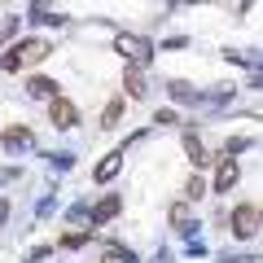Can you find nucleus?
Returning a JSON list of instances; mask_svg holds the SVG:
<instances>
[{"label": "nucleus", "instance_id": "obj_1", "mask_svg": "<svg viewBox=\"0 0 263 263\" xmlns=\"http://www.w3.org/2000/svg\"><path fill=\"white\" fill-rule=\"evenodd\" d=\"M40 57H48V40H27V44H18V48L5 53L0 70H22V66H35Z\"/></svg>", "mask_w": 263, "mask_h": 263}, {"label": "nucleus", "instance_id": "obj_2", "mask_svg": "<svg viewBox=\"0 0 263 263\" xmlns=\"http://www.w3.org/2000/svg\"><path fill=\"white\" fill-rule=\"evenodd\" d=\"M233 233L241 237V241L259 237V206H254V202H241V206L233 211Z\"/></svg>", "mask_w": 263, "mask_h": 263}, {"label": "nucleus", "instance_id": "obj_3", "mask_svg": "<svg viewBox=\"0 0 263 263\" xmlns=\"http://www.w3.org/2000/svg\"><path fill=\"white\" fill-rule=\"evenodd\" d=\"M119 53H123V57H136V66H145L154 48L145 44V40H136V35H119Z\"/></svg>", "mask_w": 263, "mask_h": 263}, {"label": "nucleus", "instance_id": "obj_4", "mask_svg": "<svg viewBox=\"0 0 263 263\" xmlns=\"http://www.w3.org/2000/svg\"><path fill=\"white\" fill-rule=\"evenodd\" d=\"M48 119H53V127H75L79 114H75V105L66 101V97H57V101L48 105Z\"/></svg>", "mask_w": 263, "mask_h": 263}, {"label": "nucleus", "instance_id": "obj_5", "mask_svg": "<svg viewBox=\"0 0 263 263\" xmlns=\"http://www.w3.org/2000/svg\"><path fill=\"white\" fill-rule=\"evenodd\" d=\"M237 176H241V167H237L233 158H228V162H219V176H215V189H219V193H228V189L237 184Z\"/></svg>", "mask_w": 263, "mask_h": 263}, {"label": "nucleus", "instance_id": "obj_6", "mask_svg": "<svg viewBox=\"0 0 263 263\" xmlns=\"http://www.w3.org/2000/svg\"><path fill=\"white\" fill-rule=\"evenodd\" d=\"M119 167H123V154H110V158H101V167L92 171V176H97V184H105V180H114V176H119Z\"/></svg>", "mask_w": 263, "mask_h": 263}, {"label": "nucleus", "instance_id": "obj_7", "mask_svg": "<svg viewBox=\"0 0 263 263\" xmlns=\"http://www.w3.org/2000/svg\"><path fill=\"white\" fill-rule=\"evenodd\" d=\"M5 145H9V149L31 145V127H5Z\"/></svg>", "mask_w": 263, "mask_h": 263}, {"label": "nucleus", "instance_id": "obj_8", "mask_svg": "<svg viewBox=\"0 0 263 263\" xmlns=\"http://www.w3.org/2000/svg\"><path fill=\"white\" fill-rule=\"evenodd\" d=\"M27 92H31V97H53L57 84H53V79H44V75H35V79L27 84Z\"/></svg>", "mask_w": 263, "mask_h": 263}, {"label": "nucleus", "instance_id": "obj_9", "mask_svg": "<svg viewBox=\"0 0 263 263\" xmlns=\"http://www.w3.org/2000/svg\"><path fill=\"white\" fill-rule=\"evenodd\" d=\"M184 149H189V158H193L197 167H202V162H206V149H202V141H197L193 132H184Z\"/></svg>", "mask_w": 263, "mask_h": 263}, {"label": "nucleus", "instance_id": "obj_10", "mask_svg": "<svg viewBox=\"0 0 263 263\" xmlns=\"http://www.w3.org/2000/svg\"><path fill=\"white\" fill-rule=\"evenodd\" d=\"M114 215H119V197H105L101 206L92 211V219H97V224H101V219H114Z\"/></svg>", "mask_w": 263, "mask_h": 263}, {"label": "nucleus", "instance_id": "obj_11", "mask_svg": "<svg viewBox=\"0 0 263 263\" xmlns=\"http://www.w3.org/2000/svg\"><path fill=\"white\" fill-rule=\"evenodd\" d=\"M123 84H127L132 97H141V92H145V75H141V70H132V66H127V75H123Z\"/></svg>", "mask_w": 263, "mask_h": 263}, {"label": "nucleus", "instance_id": "obj_12", "mask_svg": "<svg viewBox=\"0 0 263 263\" xmlns=\"http://www.w3.org/2000/svg\"><path fill=\"white\" fill-rule=\"evenodd\" d=\"M105 263H136V259H132V250H123V246H105Z\"/></svg>", "mask_w": 263, "mask_h": 263}, {"label": "nucleus", "instance_id": "obj_13", "mask_svg": "<svg viewBox=\"0 0 263 263\" xmlns=\"http://www.w3.org/2000/svg\"><path fill=\"white\" fill-rule=\"evenodd\" d=\"M119 114H123V101H110V110L101 114V127H114V123H119Z\"/></svg>", "mask_w": 263, "mask_h": 263}, {"label": "nucleus", "instance_id": "obj_14", "mask_svg": "<svg viewBox=\"0 0 263 263\" xmlns=\"http://www.w3.org/2000/svg\"><path fill=\"white\" fill-rule=\"evenodd\" d=\"M202 193H206V184H202V176H193V180H189V197H193V202H197V197H202Z\"/></svg>", "mask_w": 263, "mask_h": 263}, {"label": "nucleus", "instance_id": "obj_15", "mask_svg": "<svg viewBox=\"0 0 263 263\" xmlns=\"http://www.w3.org/2000/svg\"><path fill=\"white\" fill-rule=\"evenodd\" d=\"M171 219H176V228H189V206H176V211H171Z\"/></svg>", "mask_w": 263, "mask_h": 263}, {"label": "nucleus", "instance_id": "obj_16", "mask_svg": "<svg viewBox=\"0 0 263 263\" xmlns=\"http://www.w3.org/2000/svg\"><path fill=\"white\" fill-rule=\"evenodd\" d=\"M62 241H66V246H70V250H75V246H84V241H88V233H66V237H62Z\"/></svg>", "mask_w": 263, "mask_h": 263}]
</instances>
